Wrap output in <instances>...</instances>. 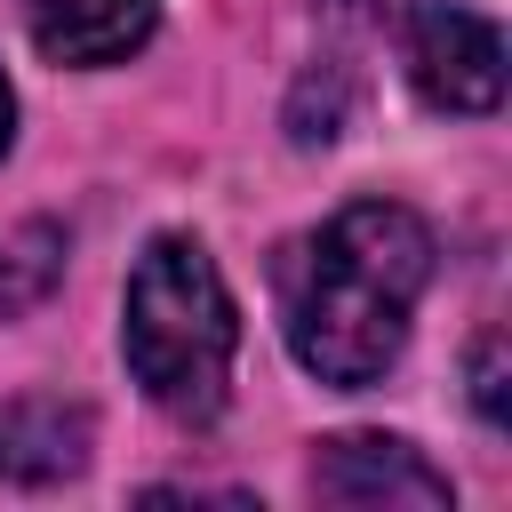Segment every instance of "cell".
Segmentation results:
<instances>
[{
    "label": "cell",
    "mask_w": 512,
    "mask_h": 512,
    "mask_svg": "<svg viewBox=\"0 0 512 512\" xmlns=\"http://www.w3.org/2000/svg\"><path fill=\"white\" fill-rule=\"evenodd\" d=\"M432 280V232L400 200H352L280 256V336L320 384H376Z\"/></svg>",
    "instance_id": "6da1fadb"
},
{
    "label": "cell",
    "mask_w": 512,
    "mask_h": 512,
    "mask_svg": "<svg viewBox=\"0 0 512 512\" xmlns=\"http://www.w3.org/2000/svg\"><path fill=\"white\" fill-rule=\"evenodd\" d=\"M120 352H128V376L144 384V400H160L168 416L200 424L224 408V376L240 352V304L192 232L144 240V256L128 272Z\"/></svg>",
    "instance_id": "7a4b0ae2"
},
{
    "label": "cell",
    "mask_w": 512,
    "mask_h": 512,
    "mask_svg": "<svg viewBox=\"0 0 512 512\" xmlns=\"http://www.w3.org/2000/svg\"><path fill=\"white\" fill-rule=\"evenodd\" d=\"M408 80L432 112H496L504 104V40L488 16L456 0L408 8Z\"/></svg>",
    "instance_id": "3957f363"
},
{
    "label": "cell",
    "mask_w": 512,
    "mask_h": 512,
    "mask_svg": "<svg viewBox=\"0 0 512 512\" xmlns=\"http://www.w3.org/2000/svg\"><path fill=\"white\" fill-rule=\"evenodd\" d=\"M312 496L320 504H352V512H392V504H416V512H448L456 488L448 472H432L408 440H384V432H336L320 440L312 456Z\"/></svg>",
    "instance_id": "277c9868"
},
{
    "label": "cell",
    "mask_w": 512,
    "mask_h": 512,
    "mask_svg": "<svg viewBox=\"0 0 512 512\" xmlns=\"http://www.w3.org/2000/svg\"><path fill=\"white\" fill-rule=\"evenodd\" d=\"M88 408L80 400H56V392H24V400H0V480H24V488H56L88 464Z\"/></svg>",
    "instance_id": "5b68a950"
},
{
    "label": "cell",
    "mask_w": 512,
    "mask_h": 512,
    "mask_svg": "<svg viewBox=\"0 0 512 512\" xmlns=\"http://www.w3.org/2000/svg\"><path fill=\"white\" fill-rule=\"evenodd\" d=\"M152 16L160 0H24V24L56 64H120L152 40Z\"/></svg>",
    "instance_id": "8992f818"
},
{
    "label": "cell",
    "mask_w": 512,
    "mask_h": 512,
    "mask_svg": "<svg viewBox=\"0 0 512 512\" xmlns=\"http://www.w3.org/2000/svg\"><path fill=\"white\" fill-rule=\"evenodd\" d=\"M472 408H480V424H504L512 416V392H504V328H488L472 344Z\"/></svg>",
    "instance_id": "52a82bcc"
},
{
    "label": "cell",
    "mask_w": 512,
    "mask_h": 512,
    "mask_svg": "<svg viewBox=\"0 0 512 512\" xmlns=\"http://www.w3.org/2000/svg\"><path fill=\"white\" fill-rule=\"evenodd\" d=\"M8 136H16V96H8V80H0V152H8Z\"/></svg>",
    "instance_id": "ba28073f"
},
{
    "label": "cell",
    "mask_w": 512,
    "mask_h": 512,
    "mask_svg": "<svg viewBox=\"0 0 512 512\" xmlns=\"http://www.w3.org/2000/svg\"><path fill=\"white\" fill-rule=\"evenodd\" d=\"M336 8H344V16H384L392 0H336Z\"/></svg>",
    "instance_id": "9c48e42d"
}]
</instances>
